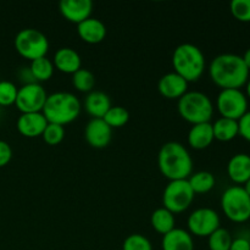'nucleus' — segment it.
Returning <instances> with one entry per match:
<instances>
[{
    "label": "nucleus",
    "instance_id": "obj_1",
    "mask_svg": "<svg viewBox=\"0 0 250 250\" xmlns=\"http://www.w3.org/2000/svg\"><path fill=\"white\" fill-rule=\"evenodd\" d=\"M243 58L237 54H220L209 65V76L221 89H241L250 77Z\"/></svg>",
    "mask_w": 250,
    "mask_h": 250
},
{
    "label": "nucleus",
    "instance_id": "obj_2",
    "mask_svg": "<svg viewBox=\"0 0 250 250\" xmlns=\"http://www.w3.org/2000/svg\"><path fill=\"white\" fill-rule=\"evenodd\" d=\"M158 166L168 181L188 180L193 173V159L189 151L178 142H168L160 148Z\"/></svg>",
    "mask_w": 250,
    "mask_h": 250
},
{
    "label": "nucleus",
    "instance_id": "obj_3",
    "mask_svg": "<svg viewBox=\"0 0 250 250\" xmlns=\"http://www.w3.org/2000/svg\"><path fill=\"white\" fill-rule=\"evenodd\" d=\"M82 110L80 99L70 92H56L48 94L43 107V115L49 124L65 127L78 119Z\"/></svg>",
    "mask_w": 250,
    "mask_h": 250
},
{
    "label": "nucleus",
    "instance_id": "obj_4",
    "mask_svg": "<svg viewBox=\"0 0 250 250\" xmlns=\"http://www.w3.org/2000/svg\"><path fill=\"white\" fill-rule=\"evenodd\" d=\"M172 66L176 73L188 83L199 80L205 72L207 62L202 49L190 43H183L173 50Z\"/></svg>",
    "mask_w": 250,
    "mask_h": 250
},
{
    "label": "nucleus",
    "instance_id": "obj_5",
    "mask_svg": "<svg viewBox=\"0 0 250 250\" xmlns=\"http://www.w3.org/2000/svg\"><path fill=\"white\" fill-rule=\"evenodd\" d=\"M180 116L190 125L207 124L214 116V104L205 93L188 90L177 102Z\"/></svg>",
    "mask_w": 250,
    "mask_h": 250
},
{
    "label": "nucleus",
    "instance_id": "obj_6",
    "mask_svg": "<svg viewBox=\"0 0 250 250\" xmlns=\"http://www.w3.org/2000/svg\"><path fill=\"white\" fill-rule=\"evenodd\" d=\"M221 209L225 216L234 224H244L250 220V195L243 186L229 187L221 197Z\"/></svg>",
    "mask_w": 250,
    "mask_h": 250
},
{
    "label": "nucleus",
    "instance_id": "obj_7",
    "mask_svg": "<svg viewBox=\"0 0 250 250\" xmlns=\"http://www.w3.org/2000/svg\"><path fill=\"white\" fill-rule=\"evenodd\" d=\"M15 49L23 59L29 61L46 56L49 41L45 34L36 28L21 29L15 37Z\"/></svg>",
    "mask_w": 250,
    "mask_h": 250
},
{
    "label": "nucleus",
    "instance_id": "obj_8",
    "mask_svg": "<svg viewBox=\"0 0 250 250\" xmlns=\"http://www.w3.org/2000/svg\"><path fill=\"white\" fill-rule=\"evenodd\" d=\"M194 192L187 180L170 181L163 193V204L165 209L175 214H181L189 209L194 200Z\"/></svg>",
    "mask_w": 250,
    "mask_h": 250
},
{
    "label": "nucleus",
    "instance_id": "obj_9",
    "mask_svg": "<svg viewBox=\"0 0 250 250\" xmlns=\"http://www.w3.org/2000/svg\"><path fill=\"white\" fill-rule=\"evenodd\" d=\"M249 107V100L242 89H221L216 98V109L221 117L238 121Z\"/></svg>",
    "mask_w": 250,
    "mask_h": 250
},
{
    "label": "nucleus",
    "instance_id": "obj_10",
    "mask_svg": "<svg viewBox=\"0 0 250 250\" xmlns=\"http://www.w3.org/2000/svg\"><path fill=\"white\" fill-rule=\"evenodd\" d=\"M220 215L211 208H199L195 209L187 219L188 232L193 237L208 238L220 229Z\"/></svg>",
    "mask_w": 250,
    "mask_h": 250
},
{
    "label": "nucleus",
    "instance_id": "obj_11",
    "mask_svg": "<svg viewBox=\"0 0 250 250\" xmlns=\"http://www.w3.org/2000/svg\"><path fill=\"white\" fill-rule=\"evenodd\" d=\"M46 98L48 93L41 83H31L19 88L15 105L21 114L42 112Z\"/></svg>",
    "mask_w": 250,
    "mask_h": 250
},
{
    "label": "nucleus",
    "instance_id": "obj_12",
    "mask_svg": "<svg viewBox=\"0 0 250 250\" xmlns=\"http://www.w3.org/2000/svg\"><path fill=\"white\" fill-rule=\"evenodd\" d=\"M84 138L92 148L104 149L112 138V128L103 119H92L84 129Z\"/></svg>",
    "mask_w": 250,
    "mask_h": 250
},
{
    "label": "nucleus",
    "instance_id": "obj_13",
    "mask_svg": "<svg viewBox=\"0 0 250 250\" xmlns=\"http://www.w3.org/2000/svg\"><path fill=\"white\" fill-rule=\"evenodd\" d=\"M188 84L189 83L185 78L173 71V72L166 73L160 78L158 83V89L159 93L166 99L178 100L188 92Z\"/></svg>",
    "mask_w": 250,
    "mask_h": 250
},
{
    "label": "nucleus",
    "instance_id": "obj_14",
    "mask_svg": "<svg viewBox=\"0 0 250 250\" xmlns=\"http://www.w3.org/2000/svg\"><path fill=\"white\" fill-rule=\"evenodd\" d=\"M43 112H29V114H21L17 119L16 127L20 134L27 138H36L42 137L44 129L48 126Z\"/></svg>",
    "mask_w": 250,
    "mask_h": 250
},
{
    "label": "nucleus",
    "instance_id": "obj_15",
    "mask_svg": "<svg viewBox=\"0 0 250 250\" xmlns=\"http://www.w3.org/2000/svg\"><path fill=\"white\" fill-rule=\"evenodd\" d=\"M60 12L67 21L80 24L89 19L93 11V2L90 0H62L60 1Z\"/></svg>",
    "mask_w": 250,
    "mask_h": 250
},
{
    "label": "nucleus",
    "instance_id": "obj_16",
    "mask_svg": "<svg viewBox=\"0 0 250 250\" xmlns=\"http://www.w3.org/2000/svg\"><path fill=\"white\" fill-rule=\"evenodd\" d=\"M77 33L80 38L87 44H99L105 39L107 33L104 22L95 17H89L77 24Z\"/></svg>",
    "mask_w": 250,
    "mask_h": 250
},
{
    "label": "nucleus",
    "instance_id": "obj_17",
    "mask_svg": "<svg viewBox=\"0 0 250 250\" xmlns=\"http://www.w3.org/2000/svg\"><path fill=\"white\" fill-rule=\"evenodd\" d=\"M54 67L62 73L73 75L82 68V59L72 48H60L54 54Z\"/></svg>",
    "mask_w": 250,
    "mask_h": 250
},
{
    "label": "nucleus",
    "instance_id": "obj_18",
    "mask_svg": "<svg viewBox=\"0 0 250 250\" xmlns=\"http://www.w3.org/2000/svg\"><path fill=\"white\" fill-rule=\"evenodd\" d=\"M227 175L236 186H242L250 178V155L239 153L232 156L227 164Z\"/></svg>",
    "mask_w": 250,
    "mask_h": 250
},
{
    "label": "nucleus",
    "instance_id": "obj_19",
    "mask_svg": "<svg viewBox=\"0 0 250 250\" xmlns=\"http://www.w3.org/2000/svg\"><path fill=\"white\" fill-rule=\"evenodd\" d=\"M214 141L215 138L211 122L193 125L188 132V146L194 150H203V149L209 148Z\"/></svg>",
    "mask_w": 250,
    "mask_h": 250
},
{
    "label": "nucleus",
    "instance_id": "obj_20",
    "mask_svg": "<svg viewBox=\"0 0 250 250\" xmlns=\"http://www.w3.org/2000/svg\"><path fill=\"white\" fill-rule=\"evenodd\" d=\"M161 248L163 250H194V239L187 229L176 227L163 236Z\"/></svg>",
    "mask_w": 250,
    "mask_h": 250
},
{
    "label": "nucleus",
    "instance_id": "obj_21",
    "mask_svg": "<svg viewBox=\"0 0 250 250\" xmlns=\"http://www.w3.org/2000/svg\"><path fill=\"white\" fill-rule=\"evenodd\" d=\"M111 106L110 97L102 90H93L88 93L84 99L85 111L93 119H103Z\"/></svg>",
    "mask_w": 250,
    "mask_h": 250
},
{
    "label": "nucleus",
    "instance_id": "obj_22",
    "mask_svg": "<svg viewBox=\"0 0 250 250\" xmlns=\"http://www.w3.org/2000/svg\"><path fill=\"white\" fill-rule=\"evenodd\" d=\"M150 224L154 231L158 232L159 234L165 236L166 233L176 229V219L175 215L171 211H168L165 208H159L151 214Z\"/></svg>",
    "mask_w": 250,
    "mask_h": 250
},
{
    "label": "nucleus",
    "instance_id": "obj_23",
    "mask_svg": "<svg viewBox=\"0 0 250 250\" xmlns=\"http://www.w3.org/2000/svg\"><path fill=\"white\" fill-rule=\"evenodd\" d=\"M214 138L219 142H231L238 136V121L220 117L212 124Z\"/></svg>",
    "mask_w": 250,
    "mask_h": 250
},
{
    "label": "nucleus",
    "instance_id": "obj_24",
    "mask_svg": "<svg viewBox=\"0 0 250 250\" xmlns=\"http://www.w3.org/2000/svg\"><path fill=\"white\" fill-rule=\"evenodd\" d=\"M187 181L194 194L209 193L210 190L214 189L215 185H216L215 176L209 171H199V172L192 173Z\"/></svg>",
    "mask_w": 250,
    "mask_h": 250
},
{
    "label": "nucleus",
    "instance_id": "obj_25",
    "mask_svg": "<svg viewBox=\"0 0 250 250\" xmlns=\"http://www.w3.org/2000/svg\"><path fill=\"white\" fill-rule=\"evenodd\" d=\"M29 68H31V72L37 83L49 81L53 77L54 71H55L53 61H51L50 59L46 58V56L31 61Z\"/></svg>",
    "mask_w": 250,
    "mask_h": 250
},
{
    "label": "nucleus",
    "instance_id": "obj_26",
    "mask_svg": "<svg viewBox=\"0 0 250 250\" xmlns=\"http://www.w3.org/2000/svg\"><path fill=\"white\" fill-rule=\"evenodd\" d=\"M72 85L78 92L88 94L94 90L95 76L87 68H81L72 75Z\"/></svg>",
    "mask_w": 250,
    "mask_h": 250
},
{
    "label": "nucleus",
    "instance_id": "obj_27",
    "mask_svg": "<svg viewBox=\"0 0 250 250\" xmlns=\"http://www.w3.org/2000/svg\"><path fill=\"white\" fill-rule=\"evenodd\" d=\"M232 239L229 229L220 227L208 237V247L209 250H229Z\"/></svg>",
    "mask_w": 250,
    "mask_h": 250
},
{
    "label": "nucleus",
    "instance_id": "obj_28",
    "mask_svg": "<svg viewBox=\"0 0 250 250\" xmlns=\"http://www.w3.org/2000/svg\"><path fill=\"white\" fill-rule=\"evenodd\" d=\"M105 122L109 125L111 128H120L124 127L129 120V112L122 106H111L109 111L103 117Z\"/></svg>",
    "mask_w": 250,
    "mask_h": 250
},
{
    "label": "nucleus",
    "instance_id": "obj_29",
    "mask_svg": "<svg viewBox=\"0 0 250 250\" xmlns=\"http://www.w3.org/2000/svg\"><path fill=\"white\" fill-rule=\"evenodd\" d=\"M19 88L10 81H0V106L6 107L15 105Z\"/></svg>",
    "mask_w": 250,
    "mask_h": 250
},
{
    "label": "nucleus",
    "instance_id": "obj_30",
    "mask_svg": "<svg viewBox=\"0 0 250 250\" xmlns=\"http://www.w3.org/2000/svg\"><path fill=\"white\" fill-rule=\"evenodd\" d=\"M42 138L49 146H58L65 138V127L56 124H48L42 134Z\"/></svg>",
    "mask_w": 250,
    "mask_h": 250
},
{
    "label": "nucleus",
    "instance_id": "obj_31",
    "mask_svg": "<svg viewBox=\"0 0 250 250\" xmlns=\"http://www.w3.org/2000/svg\"><path fill=\"white\" fill-rule=\"evenodd\" d=\"M122 250H153V244L143 234L133 233L125 239Z\"/></svg>",
    "mask_w": 250,
    "mask_h": 250
},
{
    "label": "nucleus",
    "instance_id": "obj_32",
    "mask_svg": "<svg viewBox=\"0 0 250 250\" xmlns=\"http://www.w3.org/2000/svg\"><path fill=\"white\" fill-rule=\"evenodd\" d=\"M229 9L237 21L250 22V0H233L229 4Z\"/></svg>",
    "mask_w": 250,
    "mask_h": 250
},
{
    "label": "nucleus",
    "instance_id": "obj_33",
    "mask_svg": "<svg viewBox=\"0 0 250 250\" xmlns=\"http://www.w3.org/2000/svg\"><path fill=\"white\" fill-rule=\"evenodd\" d=\"M238 136L250 143V110L238 120Z\"/></svg>",
    "mask_w": 250,
    "mask_h": 250
},
{
    "label": "nucleus",
    "instance_id": "obj_34",
    "mask_svg": "<svg viewBox=\"0 0 250 250\" xmlns=\"http://www.w3.org/2000/svg\"><path fill=\"white\" fill-rule=\"evenodd\" d=\"M12 149L7 142L0 139V167H4L11 161Z\"/></svg>",
    "mask_w": 250,
    "mask_h": 250
},
{
    "label": "nucleus",
    "instance_id": "obj_35",
    "mask_svg": "<svg viewBox=\"0 0 250 250\" xmlns=\"http://www.w3.org/2000/svg\"><path fill=\"white\" fill-rule=\"evenodd\" d=\"M229 250H250V239L244 236H238L232 239Z\"/></svg>",
    "mask_w": 250,
    "mask_h": 250
},
{
    "label": "nucleus",
    "instance_id": "obj_36",
    "mask_svg": "<svg viewBox=\"0 0 250 250\" xmlns=\"http://www.w3.org/2000/svg\"><path fill=\"white\" fill-rule=\"evenodd\" d=\"M19 77H20V81L23 83V85L31 84V83H37L29 67H22L21 70L19 71Z\"/></svg>",
    "mask_w": 250,
    "mask_h": 250
},
{
    "label": "nucleus",
    "instance_id": "obj_37",
    "mask_svg": "<svg viewBox=\"0 0 250 250\" xmlns=\"http://www.w3.org/2000/svg\"><path fill=\"white\" fill-rule=\"evenodd\" d=\"M242 58H243L244 63H246L247 67H248L249 71H250V48L247 49L246 53L243 54V56H242Z\"/></svg>",
    "mask_w": 250,
    "mask_h": 250
},
{
    "label": "nucleus",
    "instance_id": "obj_38",
    "mask_svg": "<svg viewBox=\"0 0 250 250\" xmlns=\"http://www.w3.org/2000/svg\"><path fill=\"white\" fill-rule=\"evenodd\" d=\"M244 87H246V93H244V94L247 95V98H248V100H249L250 99V77H249V80L247 81V83Z\"/></svg>",
    "mask_w": 250,
    "mask_h": 250
},
{
    "label": "nucleus",
    "instance_id": "obj_39",
    "mask_svg": "<svg viewBox=\"0 0 250 250\" xmlns=\"http://www.w3.org/2000/svg\"><path fill=\"white\" fill-rule=\"evenodd\" d=\"M243 188H244V189H246V192L248 193V194L250 195V178H249L248 181H247L246 183H244V185H243Z\"/></svg>",
    "mask_w": 250,
    "mask_h": 250
}]
</instances>
